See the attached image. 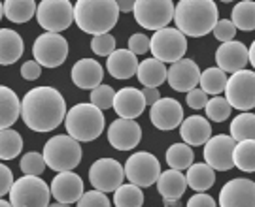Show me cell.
<instances>
[{
  "instance_id": "30",
  "label": "cell",
  "mask_w": 255,
  "mask_h": 207,
  "mask_svg": "<svg viewBox=\"0 0 255 207\" xmlns=\"http://www.w3.org/2000/svg\"><path fill=\"white\" fill-rule=\"evenodd\" d=\"M4 17L11 23H28L36 13V2L34 0H4L2 4Z\"/></svg>"
},
{
  "instance_id": "16",
  "label": "cell",
  "mask_w": 255,
  "mask_h": 207,
  "mask_svg": "<svg viewBox=\"0 0 255 207\" xmlns=\"http://www.w3.org/2000/svg\"><path fill=\"white\" fill-rule=\"evenodd\" d=\"M142 139V128L134 119H116L108 126V141L118 151H130Z\"/></svg>"
},
{
  "instance_id": "22",
  "label": "cell",
  "mask_w": 255,
  "mask_h": 207,
  "mask_svg": "<svg viewBox=\"0 0 255 207\" xmlns=\"http://www.w3.org/2000/svg\"><path fill=\"white\" fill-rule=\"evenodd\" d=\"M104 77V68L95 59H80L72 66V83L78 89L93 90L99 87Z\"/></svg>"
},
{
  "instance_id": "21",
  "label": "cell",
  "mask_w": 255,
  "mask_h": 207,
  "mask_svg": "<svg viewBox=\"0 0 255 207\" xmlns=\"http://www.w3.org/2000/svg\"><path fill=\"white\" fill-rule=\"evenodd\" d=\"M112 108L116 109L121 119H136L144 113L146 109V100L142 96V90L134 87H123L114 94V104Z\"/></svg>"
},
{
  "instance_id": "32",
  "label": "cell",
  "mask_w": 255,
  "mask_h": 207,
  "mask_svg": "<svg viewBox=\"0 0 255 207\" xmlns=\"http://www.w3.org/2000/svg\"><path fill=\"white\" fill-rule=\"evenodd\" d=\"M229 136L237 141L244 139H254L255 136V115L252 111H242L240 115L233 119V123L229 126Z\"/></svg>"
},
{
  "instance_id": "40",
  "label": "cell",
  "mask_w": 255,
  "mask_h": 207,
  "mask_svg": "<svg viewBox=\"0 0 255 207\" xmlns=\"http://www.w3.org/2000/svg\"><path fill=\"white\" fill-rule=\"evenodd\" d=\"M114 94H116V90L112 89L110 85H99V87H95L91 90V102L95 108H99L101 111L104 109H110L112 108V104H114Z\"/></svg>"
},
{
  "instance_id": "43",
  "label": "cell",
  "mask_w": 255,
  "mask_h": 207,
  "mask_svg": "<svg viewBox=\"0 0 255 207\" xmlns=\"http://www.w3.org/2000/svg\"><path fill=\"white\" fill-rule=\"evenodd\" d=\"M212 32H214V36H216L218 42L225 44V42L235 40L237 28H235V25L231 23V19H218L216 25H214V28H212Z\"/></svg>"
},
{
  "instance_id": "24",
  "label": "cell",
  "mask_w": 255,
  "mask_h": 207,
  "mask_svg": "<svg viewBox=\"0 0 255 207\" xmlns=\"http://www.w3.org/2000/svg\"><path fill=\"white\" fill-rule=\"evenodd\" d=\"M106 70L114 79H130L138 70L136 55H132L128 49H116L108 55Z\"/></svg>"
},
{
  "instance_id": "29",
  "label": "cell",
  "mask_w": 255,
  "mask_h": 207,
  "mask_svg": "<svg viewBox=\"0 0 255 207\" xmlns=\"http://www.w3.org/2000/svg\"><path fill=\"white\" fill-rule=\"evenodd\" d=\"M185 181H187V187H191L197 192H206L214 187L216 183V170H212L206 162H193L187 168L185 173Z\"/></svg>"
},
{
  "instance_id": "20",
  "label": "cell",
  "mask_w": 255,
  "mask_h": 207,
  "mask_svg": "<svg viewBox=\"0 0 255 207\" xmlns=\"http://www.w3.org/2000/svg\"><path fill=\"white\" fill-rule=\"evenodd\" d=\"M216 63L218 68L225 73H235L238 70H244L248 64V47L238 40L225 42L216 51Z\"/></svg>"
},
{
  "instance_id": "6",
  "label": "cell",
  "mask_w": 255,
  "mask_h": 207,
  "mask_svg": "<svg viewBox=\"0 0 255 207\" xmlns=\"http://www.w3.org/2000/svg\"><path fill=\"white\" fill-rule=\"evenodd\" d=\"M49 187L36 175H23L15 179L9 189L11 207H47L49 206Z\"/></svg>"
},
{
  "instance_id": "55",
  "label": "cell",
  "mask_w": 255,
  "mask_h": 207,
  "mask_svg": "<svg viewBox=\"0 0 255 207\" xmlns=\"http://www.w3.org/2000/svg\"><path fill=\"white\" fill-rule=\"evenodd\" d=\"M4 17V11H2V2H0V19Z\"/></svg>"
},
{
  "instance_id": "35",
  "label": "cell",
  "mask_w": 255,
  "mask_h": 207,
  "mask_svg": "<svg viewBox=\"0 0 255 207\" xmlns=\"http://www.w3.org/2000/svg\"><path fill=\"white\" fill-rule=\"evenodd\" d=\"M199 85L206 94L219 96L225 90V85H227V73L219 70V68H206L204 72H201Z\"/></svg>"
},
{
  "instance_id": "36",
  "label": "cell",
  "mask_w": 255,
  "mask_h": 207,
  "mask_svg": "<svg viewBox=\"0 0 255 207\" xmlns=\"http://www.w3.org/2000/svg\"><path fill=\"white\" fill-rule=\"evenodd\" d=\"M114 204L116 207H142L144 206V192L132 183H123L114 190Z\"/></svg>"
},
{
  "instance_id": "41",
  "label": "cell",
  "mask_w": 255,
  "mask_h": 207,
  "mask_svg": "<svg viewBox=\"0 0 255 207\" xmlns=\"http://www.w3.org/2000/svg\"><path fill=\"white\" fill-rule=\"evenodd\" d=\"M116 38L112 36L110 32H104V34H97V36H93L91 40V49L95 55H99V57H108L110 53H114L116 51Z\"/></svg>"
},
{
  "instance_id": "34",
  "label": "cell",
  "mask_w": 255,
  "mask_h": 207,
  "mask_svg": "<svg viewBox=\"0 0 255 207\" xmlns=\"http://www.w3.org/2000/svg\"><path fill=\"white\" fill-rule=\"evenodd\" d=\"M23 151V138L13 128L0 130V160H13Z\"/></svg>"
},
{
  "instance_id": "33",
  "label": "cell",
  "mask_w": 255,
  "mask_h": 207,
  "mask_svg": "<svg viewBox=\"0 0 255 207\" xmlns=\"http://www.w3.org/2000/svg\"><path fill=\"white\" fill-rule=\"evenodd\" d=\"M233 164L246 173H252L255 170V139H244L235 143Z\"/></svg>"
},
{
  "instance_id": "14",
  "label": "cell",
  "mask_w": 255,
  "mask_h": 207,
  "mask_svg": "<svg viewBox=\"0 0 255 207\" xmlns=\"http://www.w3.org/2000/svg\"><path fill=\"white\" fill-rule=\"evenodd\" d=\"M233 149H235V139L227 134L212 136L204 143V162L208 164L212 170L229 171L235 168L233 164Z\"/></svg>"
},
{
  "instance_id": "2",
  "label": "cell",
  "mask_w": 255,
  "mask_h": 207,
  "mask_svg": "<svg viewBox=\"0 0 255 207\" xmlns=\"http://www.w3.org/2000/svg\"><path fill=\"white\" fill-rule=\"evenodd\" d=\"M174 23L183 36L202 38L218 21V6L214 0H180L174 6Z\"/></svg>"
},
{
  "instance_id": "44",
  "label": "cell",
  "mask_w": 255,
  "mask_h": 207,
  "mask_svg": "<svg viewBox=\"0 0 255 207\" xmlns=\"http://www.w3.org/2000/svg\"><path fill=\"white\" fill-rule=\"evenodd\" d=\"M128 51L132 55H146L149 51V38L142 32H136L128 38Z\"/></svg>"
},
{
  "instance_id": "15",
  "label": "cell",
  "mask_w": 255,
  "mask_h": 207,
  "mask_svg": "<svg viewBox=\"0 0 255 207\" xmlns=\"http://www.w3.org/2000/svg\"><path fill=\"white\" fill-rule=\"evenodd\" d=\"M219 207H255V183L246 177L225 183L219 192Z\"/></svg>"
},
{
  "instance_id": "51",
  "label": "cell",
  "mask_w": 255,
  "mask_h": 207,
  "mask_svg": "<svg viewBox=\"0 0 255 207\" xmlns=\"http://www.w3.org/2000/svg\"><path fill=\"white\" fill-rule=\"evenodd\" d=\"M248 63H252V68L255 66V44L252 42V47H248Z\"/></svg>"
},
{
  "instance_id": "39",
  "label": "cell",
  "mask_w": 255,
  "mask_h": 207,
  "mask_svg": "<svg viewBox=\"0 0 255 207\" xmlns=\"http://www.w3.org/2000/svg\"><path fill=\"white\" fill-rule=\"evenodd\" d=\"M19 168L23 171V175H36V177H40L47 166H46V162H44V156H42V154L30 151V153H25L21 156Z\"/></svg>"
},
{
  "instance_id": "56",
  "label": "cell",
  "mask_w": 255,
  "mask_h": 207,
  "mask_svg": "<svg viewBox=\"0 0 255 207\" xmlns=\"http://www.w3.org/2000/svg\"><path fill=\"white\" fill-rule=\"evenodd\" d=\"M221 2H233V0H221Z\"/></svg>"
},
{
  "instance_id": "9",
  "label": "cell",
  "mask_w": 255,
  "mask_h": 207,
  "mask_svg": "<svg viewBox=\"0 0 255 207\" xmlns=\"http://www.w3.org/2000/svg\"><path fill=\"white\" fill-rule=\"evenodd\" d=\"M134 19L146 30H159L168 27L174 15L172 0H134Z\"/></svg>"
},
{
  "instance_id": "42",
  "label": "cell",
  "mask_w": 255,
  "mask_h": 207,
  "mask_svg": "<svg viewBox=\"0 0 255 207\" xmlns=\"http://www.w3.org/2000/svg\"><path fill=\"white\" fill-rule=\"evenodd\" d=\"M76 207H112V204L104 192L89 190V192H83L82 198L76 202Z\"/></svg>"
},
{
  "instance_id": "11",
  "label": "cell",
  "mask_w": 255,
  "mask_h": 207,
  "mask_svg": "<svg viewBox=\"0 0 255 207\" xmlns=\"http://www.w3.org/2000/svg\"><path fill=\"white\" fill-rule=\"evenodd\" d=\"M225 100L231 108L252 111L255 106V73L252 70H238L227 77Z\"/></svg>"
},
{
  "instance_id": "49",
  "label": "cell",
  "mask_w": 255,
  "mask_h": 207,
  "mask_svg": "<svg viewBox=\"0 0 255 207\" xmlns=\"http://www.w3.org/2000/svg\"><path fill=\"white\" fill-rule=\"evenodd\" d=\"M142 96L146 100V106H151V104H155L157 100L161 98L159 90L153 89V87H144V89H142Z\"/></svg>"
},
{
  "instance_id": "13",
  "label": "cell",
  "mask_w": 255,
  "mask_h": 207,
  "mask_svg": "<svg viewBox=\"0 0 255 207\" xmlns=\"http://www.w3.org/2000/svg\"><path fill=\"white\" fill-rule=\"evenodd\" d=\"M89 181L93 189L101 192H114L125 181L123 166L116 158H99L89 168Z\"/></svg>"
},
{
  "instance_id": "37",
  "label": "cell",
  "mask_w": 255,
  "mask_h": 207,
  "mask_svg": "<svg viewBox=\"0 0 255 207\" xmlns=\"http://www.w3.org/2000/svg\"><path fill=\"white\" fill-rule=\"evenodd\" d=\"M195 160V153L187 143H174L166 151V164L172 170H187Z\"/></svg>"
},
{
  "instance_id": "17",
  "label": "cell",
  "mask_w": 255,
  "mask_h": 207,
  "mask_svg": "<svg viewBox=\"0 0 255 207\" xmlns=\"http://www.w3.org/2000/svg\"><path fill=\"white\" fill-rule=\"evenodd\" d=\"M199 77H201V68L191 59H180L172 63L170 68H166V81L170 89L178 92H189L195 89L199 85Z\"/></svg>"
},
{
  "instance_id": "4",
  "label": "cell",
  "mask_w": 255,
  "mask_h": 207,
  "mask_svg": "<svg viewBox=\"0 0 255 207\" xmlns=\"http://www.w3.org/2000/svg\"><path fill=\"white\" fill-rule=\"evenodd\" d=\"M63 123L66 126V134L76 141H95L104 132L106 119L99 108L82 102L66 109Z\"/></svg>"
},
{
  "instance_id": "47",
  "label": "cell",
  "mask_w": 255,
  "mask_h": 207,
  "mask_svg": "<svg viewBox=\"0 0 255 207\" xmlns=\"http://www.w3.org/2000/svg\"><path fill=\"white\" fill-rule=\"evenodd\" d=\"M21 75L27 81H34V79H38L42 75V66L36 61H27V63L21 66Z\"/></svg>"
},
{
  "instance_id": "46",
  "label": "cell",
  "mask_w": 255,
  "mask_h": 207,
  "mask_svg": "<svg viewBox=\"0 0 255 207\" xmlns=\"http://www.w3.org/2000/svg\"><path fill=\"white\" fill-rule=\"evenodd\" d=\"M187 106L193 109H202L204 106H206V102H208V96H206V92L202 89H191L189 92H187Z\"/></svg>"
},
{
  "instance_id": "28",
  "label": "cell",
  "mask_w": 255,
  "mask_h": 207,
  "mask_svg": "<svg viewBox=\"0 0 255 207\" xmlns=\"http://www.w3.org/2000/svg\"><path fill=\"white\" fill-rule=\"evenodd\" d=\"M136 77L144 87L157 89L166 81V66L157 59H146V61L138 63Z\"/></svg>"
},
{
  "instance_id": "26",
  "label": "cell",
  "mask_w": 255,
  "mask_h": 207,
  "mask_svg": "<svg viewBox=\"0 0 255 207\" xmlns=\"http://www.w3.org/2000/svg\"><path fill=\"white\" fill-rule=\"evenodd\" d=\"M25 44L23 38L11 28H0V64L9 66L15 64L23 57Z\"/></svg>"
},
{
  "instance_id": "38",
  "label": "cell",
  "mask_w": 255,
  "mask_h": 207,
  "mask_svg": "<svg viewBox=\"0 0 255 207\" xmlns=\"http://www.w3.org/2000/svg\"><path fill=\"white\" fill-rule=\"evenodd\" d=\"M206 117L210 121H214V123H223V121H227L231 117V111L233 108L229 106V102L223 96H214V98H210L206 102Z\"/></svg>"
},
{
  "instance_id": "19",
  "label": "cell",
  "mask_w": 255,
  "mask_h": 207,
  "mask_svg": "<svg viewBox=\"0 0 255 207\" xmlns=\"http://www.w3.org/2000/svg\"><path fill=\"white\" fill-rule=\"evenodd\" d=\"M149 119L155 128L159 130H174L182 125L183 121V108L178 100L174 98H159L155 104H151Z\"/></svg>"
},
{
  "instance_id": "5",
  "label": "cell",
  "mask_w": 255,
  "mask_h": 207,
  "mask_svg": "<svg viewBox=\"0 0 255 207\" xmlns=\"http://www.w3.org/2000/svg\"><path fill=\"white\" fill-rule=\"evenodd\" d=\"M44 162L53 171H72L82 162V145L68 134H59L49 138L44 145Z\"/></svg>"
},
{
  "instance_id": "7",
  "label": "cell",
  "mask_w": 255,
  "mask_h": 207,
  "mask_svg": "<svg viewBox=\"0 0 255 207\" xmlns=\"http://www.w3.org/2000/svg\"><path fill=\"white\" fill-rule=\"evenodd\" d=\"M149 51L157 61L172 64L183 59L187 51V36H183L176 27L159 28L149 38Z\"/></svg>"
},
{
  "instance_id": "23",
  "label": "cell",
  "mask_w": 255,
  "mask_h": 207,
  "mask_svg": "<svg viewBox=\"0 0 255 207\" xmlns=\"http://www.w3.org/2000/svg\"><path fill=\"white\" fill-rule=\"evenodd\" d=\"M180 136H182L183 143H187L189 147H199V145H204L212 138V126H210L206 117L191 115V117L182 121Z\"/></svg>"
},
{
  "instance_id": "54",
  "label": "cell",
  "mask_w": 255,
  "mask_h": 207,
  "mask_svg": "<svg viewBox=\"0 0 255 207\" xmlns=\"http://www.w3.org/2000/svg\"><path fill=\"white\" fill-rule=\"evenodd\" d=\"M0 207H11V204H9V202H6V200L0 198Z\"/></svg>"
},
{
  "instance_id": "53",
  "label": "cell",
  "mask_w": 255,
  "mask_h": 207,
  "mask_svg": "<svg viewBox=\"0 0 255 207\" xmlns=\"http://www.w3.org/2000/svg\"><path fill=\"white\" fill-rule=\"evenodd\" d=\"M47 207H70L68 204H59V202H55V204H49Z\"/></svg>"
},
{
  "instance_id": "8",
  "label": "cell",
  "mask_w": 255,
  "mask_h": 207,
  "mask_svg": "<svg viewBox=\"0 0 255 207\" xmlns=\"http://www.w3.org/2000/svg\"><path fill=\"white\" fill-rule=\"evenodd\" d=\"M34 17L46 32L61 34L74 23V6L70 0H40Z\"/></svg>"
},
{
  "instance_id": "10",
  "label": "cell",
  "mask_w": 255,
  "mask_h": 207,
  "mask_svg": "<svg viewBox=\"0 0 255 207\" xmlns=\"http://www.w3.org/2000/svg\"><path fill=\"white\" fill-rule=\"evenodd\" d=\"M32 57L42 68H59L68 57V42L63 34L44 32L32 44Z\"/></svg>"
},
{
  "instance_id": "18",
  "label": "cell",
  "mask_w": 255,
  "mask_h": 207,
  "mask_svg": "<svg viewBox=\"0 0 255 207\" xmlns=\"http://www.w3.org/2000/svg\"><path fill=\"white\" fill-rule=\"evenodd\" d=\"M49 194L59 204L72 206L83 194V179L74 171H59L49 185Z\"/></svg>"
},
{
  "instance_id": "50",
  "label": "cell",
  "mask_w": 255,
  "mask_h": 207,
  "mask_svg": "<svg viewBox=\"0 0 255 207\" xmlns=\"http://www.w3.org/2000/svg\"><path fill=\"white\" fill-rule=\"evenodd\" d=\"M119 11H132L134 8V0H116Z\"/></svg>"
},
{
  "instance_id": "1",
  "label": "cell",
  "mask_w": 255,
  "mask_h": 207,
  "mask_svg": "<svg viewBox=\"0 0 255 207\" xmlns=\"http://www.w3.org/2000/svg\"><path fill=\"white\" fill-rule=\"evenodd\" d=\"M66 102L53 87H34L21 100V117L32 132H51L63 125Z\"/></svg>"
},
{
  "instance_id": "25",
  "label": "cell",
  "mask_w": 255,
  "mask_h": 207,
  "mask_svg": "<svg viewBox=\"0 0 255 207\" xmlns=\"http://www.w3.org/2000/svg\"><path fill=\"white\" fill-rule=\"evenodd\" d=\"M159 194L163 196V200H182V196L187 190V181L185 175L178 170H166L161 171L159 177L155 181Z\"/></svg>"
},
{
  "instance_id": "52",
  "label": "cell",
  "mask_w": 255,
  "mask_h": 207,
  "mask_svg": "<svg viewBox=\"0 0 255 207\" xmlns=\"http://www.w3.org/2000/svg\"><path fill=\"white\" fill-rule=\"evenodd\" d=\"M164 207H182L180 200H164Z\"/></svg>"
},
{
  "instance_id": "48",
  "label": "cell",
  "mask_w": 255,
  "mask_h": 207,
  "mask_svg": "<svg viewBox=\"0 0 255 207\" xmlns=\"http://www.w3.org/2000/svg\"><path fill=\"white\" fill-rule=\"evenodd\" d=\"M187 207H218V204H216V200L212 198L210 194L199 192V194H193L191 198H189Z\"/></svg>"
},
{
  "instance_id": "45",
  "label": "cell",
  "mask_w": 255,
  "mask_h": 207,
  "mask_svg": "<svg viewBox=\"0 0 255 207\" xmlns=\"http://www.w3.org/2000/svg\"><path fill=\"white\" fill-rule=\"evenodd\" d=\"M13 181L15 179H13V173L9 170V166L0 162V198L9 194V189H11Z\"/></svg>"
},
{
  "instance_id": "12",
  "label": "cell",
  "mask_w": 255,
  "mask_h": 207,
  "mask_svg": "<svg viewBox=\"0 0 255 207\" xmlns=\"http://www.w3.org/2000/svg\"><path fill=\"white\" fill-rule=\"evenodd\" d=\"M123 171H125V179H128V183L136 185L140 189H147V187L155 185V181L161 173V164L155 154L140 151V153L128 156L123 166Z\"/></svg>"
},
{
  "instance_id": "3",
  "label": "cell",
  "mask_w": 255,
  "mask_h": 207,
  "mask_svg": "<svg viewBox=\"0 0 255 207\" xmlns=\"http://www.w3.org/2000/svg\"><path fill=\"white\" fill-rule=\"evenodd\" d=\"M116 0H78L74 4V23L87 34H104L118 25Z\"/></svg>"
},
{
  "instance_id": "27",
  "label": "cell",
  "mask_w": 255,
  "mask_h": 207,
  "mask_svg": "<svg viewBox=\"0 0 255 207\" xmlns=\"http://www.w3.org/2000/svg\"><path fill=\"white\" fill-rule=\"evenodd\" d=\"M21 117V100L13 90L0 85V130L15 125Z\"/></svg>"
},
{
  "instance_id": "31",
  "label": "cell",
  "mask_w": 255,
  "mask_h": 207,
  "mask_svg": "<svg viewBox=\"0 0 255 207\" xmlns=\"http://www.w3.org/2000/svg\"><path fill=\"white\" fill-rule=\"evenodd\" d=\"M231 23L237 30L252 32L255 28V4L254 0H242L231 11Z\"/></svg>"
}]
</instances>
